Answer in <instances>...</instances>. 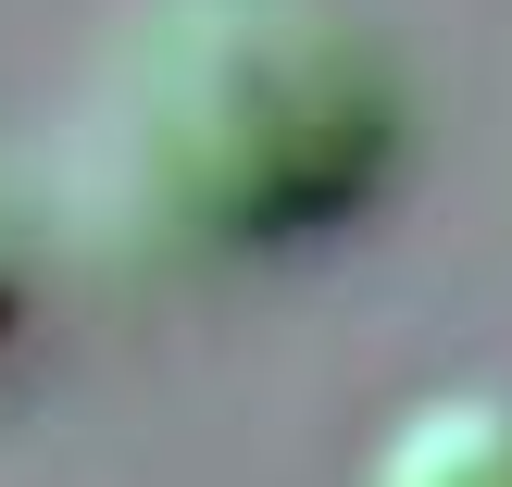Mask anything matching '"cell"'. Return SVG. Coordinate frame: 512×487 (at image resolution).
<instances>
[{
  "label": "cell",
  "instance_id": "obj_1",
  "mask_svg": "<svg viewBox=\"0 0 512 487\" xmlns=\"http://www.w3.org/2000/svg\"><path fill=\"white\" fill-rule=\"evenodd\" d=\"M400 150L375 38L325 0H175L125 63V163L225 250L350 225Z\"/></svg>",
  "mask_w": 512,
  "mask_h": 487
},
{
  "label": "cell",
  "instance_id": "obj_2",
  "mask_svg": "<svg viewBox=\"0 0 512 487\" xmlns=\"http://www.w3.org/2000/svg\"><path fill=\"white\" fill-rule=\"evenodd\" d=\"M363 487H512V388H438L388 413Z\"/></svg>",
  "mask_w": 512,
  "mask_h": 487
},
{
  "label": "cell",
  "instance_id": "obj_3",
  "mask_svg": "<svg viewBox=\"0 0 512 487\" xmlns=\"http://www.w3.org/2000/svg\"><path fill=\"white\" fill-rule=\"evenodd\" d=\"M25 288H38V263H25V225L0 213V338L25 325Z\"/></svg>",
  "mask_w": 512,
  "mask_h": 487
}]
</instances>
